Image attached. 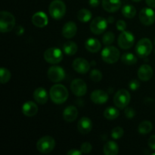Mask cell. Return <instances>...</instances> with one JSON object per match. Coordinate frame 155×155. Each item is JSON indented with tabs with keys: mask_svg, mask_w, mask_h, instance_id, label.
<instances>
[{
	"mask_svg": "<svg viewBox=\"0 0 155 155\" xmlns=\"http://www.w3.org/2000/svg\"><path fill=\"white\" fill-rule=\"evenodd\" d=\"M68 91L64 86L61 84H55L50 89L49 96L52 102L61 104L64 103L68 98Z\"/></svg>",
	"mask_w": 155,
	"mask_h": 155,
	"instance_id": "cell-1",
	"label": "cell"
},
{
	"mask_svg": "<svg viewBox=\"0 0 155 155\" xmlns=\"http://www.w3.org/2000/svg\"><path fill=\"white\" fill-rule=\"evenodd\" d=\"M15 26V18L12 13L6 11L0 12V31L8 33L12 31Z\"/></svg>",
	"mask_w": 155,
	"mask_h": 155,
	"instance_id": "cell-2",
	"label": "cell"
},
{
	"mask_svg": "<svg viewBox=\"0 0 155 155\" xmlns=\"http://www.w3.org/2000/svg\"><path fill=\"white\" fill-rule=\"evenodd\" d=\"M66 5L61 0H54L49 5L48 11L50 16L55 20L63 18L66 14Z\"/></svg>",
	"mask_w": 155,
	"mask_h": 155,
	"instance_id": "cell-3",
	"label": "cell"
},
{
	"mask_svg": "<svg viewBox=\"0 0 155 155\" xmlns=\"http://www.w3.org/2000/svg\"><path fill=\"white\" fill-rule=\"evenodd\" d=\"M55 147V140L51 136H45L38 140L36 148L42 154H48L54 150Z\"/></svg>",
	"mask_w": 155,
	"mask_h": 155,
	"instance_id": "cell-4",
	"label": "cell"
},
{
	"mask_svg": "<svg viewBox=\"0 0 155 155\" xmlns=\"http://www.w3.org/2000/svg\"><path fill=\"white\" fill-rule=\"evenodd\" d=\"M153 45L148 38H143L137 42L136 46V52L138 56L142 58H146L151 53Z\"/></svg>",
	"mask_w": 155,
	"mask_h": 155,
	"instance_id": "cell-5",
	"label": "cell"
},
{
	"mask_svg": "<svg viewBox=\"0 0 155 155\" xmlns=\"http://www.w3.org/2000/svg\"><path fill=\"white\" fill-rule=\"evenodd\" d=\"M101 58L104 62L107 64H114L119 60L120 53L118 48L114 46L105 47L101 51Z\"/></svg>",
	"mask_w": 155,
	"mask_h": 155,
	"instance_id": "cell-6",
	"label": "cell"
},
{
	"mask_svg": "<svg viewBox=\"0 0 155 155\" xmlns=\"http://www.w3.org/2000/svg\"><path fill=\"white\" fill-rule=\"evenodd\" d=\"M131 96L129 92L125 89H121L116 92L114 97V103L115 106L120 109H124L130 104Z\"/></svg>",
	"mask_w": 155,
	"mask_h": 155,
	"instance_id": "cell-7",
	"label": "cell"
},
{
	"mask_svg": "<svg viewBox=\"0 0 155 155\" xmlns=\"http://www.w3.org/2000/svg\"><path fill=\"white\" fill-rule=\"evenodd\" d=\"M44 58L48 63L57 64L63 59V53L58 48H49L44 52Z\"/></svg>",
	"mask_w": 155,
	"mask_h": 155,
	"instance_id": "cell-8",
	"label": "cell"
},
{
	"mask_svg": "<svg viewBox=\"0 0 155 155\" xmlns=\"http://www.w3.org/2000/svg\"><path fill=\"white\" fill-rule=\"evenodd\" d=\"M134 35L130 31H123L118 37V45L122 49H129L134 45Z\"/></svg>",
	"mask_w": 155,
	"mask_h": 155,
	"instance_id": "cell-9",
	"label": "cell"
},
{
	"mask_svg": "<svg viewBox=\"0 0 155 155\" xmlns=\"http://www.w3.org/2000/svg\"><path fill=\"white\" fill-rule=\"evenodd\" d=\"M107 21L102 17L94 18L90 24V30L95 35H100L104 33L107 27Z\"/></svg>",
	"mask_w": 155,
	"mask_h": 155,
	"instance_id": "cell-10",
	"label": "cell"
},
{
	"mask_svg": "<svg viewBox=\"0 0 155 155\" xmlns=\"http://www.w3.org/2000/svg\"><path fill=\"white\" fill-rule=\"evenodd\" d=\"M48 78L53 83H58L65 78V71L59 66H52L48 70Z\"/></svg>",
	"mask_w": 155,
	"mask_h": 155,
	"instance_id": "cell-11",
	"label": "cell"
},
{
	"mask_svg": "<svg viewBox=\"0 0 155 155\" xmlns=\"http://www.w3.org/2000/svg\"><path fill=\"white\" fill-rule=\"evenodd\" d=\"M71 92L76 96L82 97L86 94L87 86H86V83L81 79H75L71 82Z\"/></svg>",
	"mask_w": 155,
	"mask_h": 155,
	"instance_id": "cell-12",
	"label": "cell"
},
{
	"mask_svg": "<svg viewBox=\"0 0 155 155\" xmlns=\"http://www.w3.org/2000/svg\"><path fill=\"white\" fill-rule=\"evenodd\" d=\"M139 18L144 25H152L155 21V12L150 8H144L139 12Z\"/></svg>",
	"mask_w": 155,
	"mask_h": 155,
	"instance_id": "cell-13",
	"label": "cell"
},
{
	"mask_svg": "<svg viewBox=\"0 0 155 155\" xmlns=\"http://www.w3.org/2000/svg\"><path fill=\"white\" fill-rule=\"evenodd\" d=\"M73 68L79 74H86L90 69V64L83 58H77L73 61Z\"/></svg>",
	"mask_w": 155,
	"mask_h": 155,
	"instance_id": "cell-14",
	"label": "cell"
},
{
	"mask_svg": "<svg viewBox=\"0 0 155 155\" xmlns=\"http://www.w3.org/2000/svg\"><path fill=\"white\" fill-rule=\"evenodd\" d=\"M108 94L103 90L97 89V90L93 91L90 95L91 101L95 104H104L108 100Z\"/></svg>",
	"mask_w": 155,
	"mask_h": 155,
	"instance_id": "cell-15",
	"label": "cell"
},
{
	"mask_svg": "<svg viewBox=\"0 0 155 155\" xmlns=\"http://www.w3.org/2000/svg\"><path fill=\"white\" fill-rule=\"evenodd\" d=\"M32 22H33V25L36 26V27L42 28L48 24V17L42 12H36L32 17Z\"/></svg>",
	"mask_w": 155,
	"mask_h": 155,
	"instance_id": "cell-16",
	"label": "cell"
},
{
	"mask_svg": "<svg viewBox=\"0 0 155 155\" xmlns=\"http://www.w3.org/2000/svg\"><path fill=\"white\" fill-rule=\"evenodd\" d=\"M138 77L142 81H148L153 76V69L150 65L142 64L138 71Z\"/></svg>",
	"mask_w": 155,
	"mask_h": 155,
	"instance_id": "cell-17",
	"label": "cell"
},
{
	"mask_svg": "<svg viewBox=\"0 0 155 155\" xmlns=\"http://www.w3.org/2000/svg\"><path fill=\"white\" fill-rule=\"evenodd\" d=\"M78 131L82 134H88L91 132L92 129V122L89 117H83L79 120L77 124Z\"/></svg>",
	"mask_w": 155,
	"mask_h": 155,
	"instance_id": "cell-18",
	"label": "cell"
},
{
	"mask_svg": "<svg viewBox=\"0 0 155 155\" xmlns=\"http://www.w3.org/2000/svg\"><path fill=\"white\" fill-rule=\"evenodd\" d=\"M77 32V27L73 21H68L64 25L62 28V35L66 39H71L74 37Z\"/></svg>",
	"mask_w": 155,
	"mask_h": 155,
	"instance_id": "cell-19",
	"label": "cell"
},
{
	"mask_svg": "<svg viewBox=\"0 0 155 155\" xmlns=\"http://www.w3.org/2000/svg\"><path fill=\"white\" fill-rule=\"evenodd\" d=\"M102 7L106 12L114 13L120 8V0H102Z\"/></svg>",
	"mask_w": 155,
	"mask_h": 155,
	"instance_id": "cell-20",
	"label": "cell"
},
{
	"mask_svg": "<svg viewBox=\"0 0 155 155\" xmlns=\"http://www.w3.org/2000/svg\"><path fill=\"white\" fill-rule=\"evenodd\" d=\"M33 98L39 104H44L48 101V95L47 91L44 88L39 87L33 92Z\"/></svg>",
	"mask_w": 155,
	"mask_h": 155,
	"instance_id": "cell-21",
	"label": "cell"
},
{
	"mask_svg": "<svg viewBox=\"0 0 155 155\" xmlns=\"http://www.w3.org/2000/svg\"><path fill=\"white\" fill-rule=\"evenodd\" d=\"M38 106L33 101H27L22 106V113L27 117H33L37 114Z\"/></svg>",
	"mask_w": 155,
	"mask_h": 155,
	"instance_id": "cell-22",
	"label": "cell"
},
{
	"mask_svg": "<svg viewBox=\"0 0 155 155\" xmlns=\"http://www.w3.org/2000/svg\"><path fill=\"white\" fill-rule=\"evenodd\" d=\"M77 116H78V110L74 106H68L63 112V118L67 122H73L77 119Z\"/></svg>",
	"mask_w": 155,
	"mask_h": 155,
	"instance_id": "cell-23",
	"label": "cell"
},
{
	"mask_svg": "<svg viewBox=\"0 0 155 155\" xmlns=\"http://www.w3.org/2000/svg\"><path fill=\"white\" fill-rule=\"evenodd\" d=\"M85 47L89 52L96 53L100 51L101 48V44L99 41L95 38H89L85 42Z\"/></svg>",
	"mask_w": 155,
	"mask_h": 155,
	"instance_id": "cell-24",
	"label": "cell"
},
{
	"mask_svg": "<svg viewBox=\"0 0 155 155\" xmlns=\"http://www.w3.org/2000/svg\"><path fill=\"white\" fill-rule=\"evenodd\" d=\"M103 151L105 155H117L119 152V148L114 142L109 141L104 145Z\"/></svg>",
	"mask_w": 155,
	"mask_h": 155,
	"instance_id": "cell-25",
	"label": "cell"
},
{
	"mask_svg": "<svg viewBox=\"0 0 155 155\" xmlns=\"http://www.w3.org/2000/svg\"><path fill=\"white\" fill-rule=\"evenodd\" d=\"M78 46L77 44L72 41H68L63 45V51L68 55H74L77 53Z\"/></svg>",
	"mask_w": 155,
	"mask_h": 155,
	"instance_id": "cell-26",
	"label": "cell"
},
{
	"mask_svg": "<svg viewBox=\"0 0 155 155\" xmlns=\"http://www.w3.org/2000/svg\"><path fill=\"white\" fill-rule=\"evenodd\" d=\"M92 14L89 9L83 8L80 10L77 13V19L83 23H86L89 21L92 18Z\"/></svg>",
	"mask_w": 155,
	"mask_h": 155,
	"instance_id": "cell-27",
	"label": "cell"
},
{
	"mask_svg": "<svg viewBox=\"0 0 155 155\" xmlns=\"http://www.w3.org/2000/svg\"><path fill=\"white\" fill-rule=\"evenodd\" d=\"M119 110L114 107H107L104 111V117L109 120H113L117 119L119 117Z\"/></svg>",
	"mask_w": 155,
	"mask_h": 155,
	"instance_id": "cell-28",
	"label": "cell"
},
{
	"mask_svg": "<svg viewBox=\"0 0 155 155\" xmlns=\"http://www.w3.org/2000/svg\"><path fill=\"white\" fill-rule=\"evenodd\" d=\"M121 61L123 63L127 65H134L137 63V58L135 54H132V53H124L122 56H121Z\"/></svg>",
	"mask_w": 155,
	"mask_h": 155,
	"instance_id": "cell-29",
	"label": "cell"
},
{
	"mask_svg": "<svg viewBox=\"0 0 155 155\" xmlns=\"http://www.w3.org/2000/svg\"><path fill=\"white\" fill-rule=\"evenodd\" d=\"M153 125L151 122L148 120L142 121L138 127V131L141 134H148L152 130Z\"/></svg>",
	"mask_w": 155,
	"mask_h": 155,
	"instance_id": "cell-30",
	"label": "cell"
},
{
	"mask_svg": "<svg viewBox=\"0 0 155 155\" xmlns=\"http://www.w3.org/2000/svg\"><path fill=\"white\" fill-rule=\"evenodd\" d=\"M122 14L125 18H133L136 15V9L134 6L127 5L124 6L122 8Z\"/></svg>",
	"mask_w": 155,
	"mask_h": 155,
	"instance_id": "cell-31",
	"label": "cell"
},
{
	"mask_svg": "<svg viewBox=\"0 0 155 155\" xmlns=\"http://www.w3.org/2000/svg\"><path fill=\"white\" fill-rule=\"evenodd\" d=\"M11 79V72L7 68H2L0 69V80H1L2 84H5L10 80Z\"/></svg>",
	"mask_w": 155,
	"mask_h": 155,
	"instance_id": "cell-32",
	"label": "cell"
},
{
	"mask_svg": "<svg viewBox=\"0 0 155 155\" xmlns=\"http://www.w3.org/2000/svg\"><path fill=\"white\" fill-rule=\"evenodd\" d=\"M115 35L113 32H107L102 36V42L105 45H110L114 42Z\"/></svg>",
	"mask_w": 155,
	"mask_h": 155,
	"instance_id": "cell-33",
	"label": "cell"
},
{
	"mask_svg": "<svg viewBox=\"0 0 155 155\" xmlns=\"http://www.w3.org/2000/svg\"><path fill=\"white\" fill-rule=\"evenodd\" d=\"M90 79L95 83H98L100 82L102 79V74L99 70L94 69L91 71L90 73Z\"/></svg>",
	"mask_w": 155,
	"mask_h": 155,
	"instance_id": "cell-34",
	"label": "cell"
},
{
	"mask_svg": "<svg viewBox=\"0 0 155 155\" xmlns=\"http://www.w3.org/2000/svg\"><path fill=\"white\" fill-rule=\"evenodd\" d=\"M124 133V129L121 128V127H115V128H114L111 131V137L113 138L114 139H120V138L123 137Z\"/></svg>",
	"mask_w": 155,
	"mask_h": 155,
	"instance_id": "cell-35",
	"label": "cell"
},
{
	"mask_svg": "<svg viewBox=\"0 0 155 155\" xmlns=\"http://www.w3.org/2000/svg\"><path fill=\"white\" fill-rule=\"evenodd\" d=\"M92 146L89 142H84L81 145L80 147V151H82L83 154H89L92 151Z\"/></svg>",
	"mask_w": 155,
	"mask_h": 155,
	"instance_id": "cell-36",
	"label": "cell"
},
{
	"mask_svg": "<svg viewBox=\"0 0 155 155\" xmlns=\"http://www.w3.org/2000/svg\"><path fill=\"white\" fill-rule=\"evenodd\" d=\"M125 116L128 119H132L136 116V111L132 107H127L125 110Z\"/></svg>",
	"mask_w": 155,
	"mask_h": 155,
	"instance_id": "cell-37",
	"label": "cell"
},
{
	"mask_svg": "<svg viewBox=\"0 0 155 155\" xmlns=\"http://www.w3.org/2000/svg\"><path fill=\"white\" fill-rule=\"evenodd\" d=\"M116 27L119 31H125L126 28H127V24H126L125 21H123V20H119V21L117 22Z\"/></svg>",
	"mask_w": 155,
	"mask_h": 155,
	"instance_id": "cell-38",
	"label": "cell"
},
{
	"mask_svg": "<svg viewBox=\"0 0 155 155\" xmlns=\"http://www.w3.org/2000/svg\"><path fill=\"white\" fill-rule=\"evenodd\" d=\"M129 86H130V89H131V90L136 91L139 88L140 83H139V82L137 80H133L130 82V84H129Z\"/></svg>",
	"mask_w": 155,
	"mask_h": 155,
	"instance_id": "cell-39",
	"label": "cell"
},
{
	"mask_svg": "<svg viewBox=\"0 0 155 155\" xmlns=\"http://www.w3.org/2000/svg\"><path fill=\"white\" fill-rule=\"evenodd\" d=\"M148 146L152 150H155V135L151 136L148 139Z\"/></svg>",
	"mask_w": 155,
	"mask_h": 155,
	"instance_id": "cell-40",
	"label": "cell"
},
{
	"mask_svg": "<svg viewBox=\"0 0 155 155\" xmlns=\"http://www.w3.org/2000/svg\"><path fill=\"white\" fill-rule=\"evenodd\" d=\"M83 153H82L81 151H79L77 149H71L67 153L68 155H81Z\"/></svg>",
	"mask_w": 155,
	"mask_h": 155,
	"instance_id": "cell-41",
	"label": "cell"
},
{
	"mask_svg": "<svg viewBox=\"0 0 155 155\" xmlns=\"http://www.w3.org/2000/svg\"><path fill=\"white\" fill-rule=\"evenodd\" d=\"M89 5L92 8H96L99 5V0H89Z\"/></svg>",
	"mask_w": 155,
	"mask_h": 155,
	"instance_id": "cell-42",
	"label": "cell"
},
{
	"mask_svg": "<svg viewBox=\"0 0 155 155\" xmlns=\"http://www.w3.org/2000/svg\"><path fill=\"white\" fill-rule=\"evenodd\" d=\"M15 32H16L17 35H19V36H21V35H22L23 33H24V29L23 28V27H21V26H18V27H17Z\"/></svg>",
	"mask_w": 155,
	"mask_h": 155,
	"instance_id": "cell-43",
	"label": "cell"
},
{
	"mask_svg": "<svg viewBox=\"0 0 155 155\" xmlns=\"http://www.w3.org/2000/svg\"><path fill=\"white\" fill-rule=\"evenodd\" d=\"M147 5L151 8H155V0H145Z\"/></svg>",
	"mask_w": 155,
	"mask_h": 155,
	"instance_id": "cell-44",
	"label": "cell"
},
{
	"mask_svg": "<svg viewBox=\"0 0 155 155\" xmlns=\"http://www.w3.org/2000/svg\"><path fill=\"white\" fill-rule=\"evenodd\" d=\"M107 22L109 23V24H112V23L114 22V18L112 16L109 17L108 18H107Z\"/></svg>",
	"mask_w": 155,
	"mask_h": 155,
	"instance_id": "cell-45",
	"label": "cell"
},
{
	"mask_svg": "<svg viewBox=\"0 0 155 155\" xmlns=\"http://www.w3.org/2000/svg\"><path fill=\"white\" fill-rule=\"evenodd\" d=\"M133 1L136 2H141V1H142V0H133Z\"/></svg>",
	"mask_w": 155,
	"mask_h": 155,
	"instance_id": "cell-46",
	"label": "cell"
},
{
	"mask_svg": "<svg viewBox=\"0 0 155 155\" xmlns=\"http://www.w3.org/2000/svg\"><path fill=\"white\" fill-rule=\"evenodd\" d=\"M153 155H155V153H154V154H153Z\"/></svg>",
	"mask_w": 155,
	"mask_h": 155,
	"instance_id": "cell-47",
	"label": "cell"
}]
</instances>
